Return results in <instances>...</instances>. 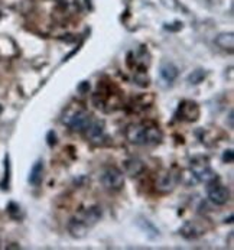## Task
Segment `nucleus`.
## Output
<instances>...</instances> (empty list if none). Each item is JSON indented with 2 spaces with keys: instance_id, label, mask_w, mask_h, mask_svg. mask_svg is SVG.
<instances>
[{
  "instance_id": "obj_8",
  "label": "nucleus",
  "mask_w": 234,
  "mask_h": 250,
  "mask_svg": "<svg viewBox=\"0 0 234 250\" xmlns=\"http://www.w3.org/2000/svg\"><path fill=\"white\" fill-rule=\"evenodd\" d=\"M103 217V211L100 207H90L87 209L82 214H81V221L87 226V227H91L94 224H97Z\"/></svg>"
},
{
  "instance_id": "obj_9",
  "label": "nucleus",
  "mask_w": 234,
  "mask_h": 250,
  "mask_svg": "<svg viewBox=\"0 0 234 250\" xmlns=\"http://www.w3.org/2000/svg\"><path fill=\"white\" fill-rule=\"evenodd\" d=\"M143 171H145L143 161H140L137 158H132V159L124 161V172L129 176H139Z\"/></svg>"
},
{
  "instance_id": "obj_21",
  "label": "nucleus",
  "mask_w": 234,
  "mask_h": 250,
  "mask_svg": "<svg viewBox=\"0 0 234 250\" xmlns=\"http://www.w3.org/2000/svg\"><path fill=\"white\" fill-rule=\"evenodd\" d=\"M46 142H48L49 146H54V145L57 143V135H55L52 130L48 132V135H46Z\"/></svg>"
},
{
  "instance_id": "obj_18",
  "label": "nucleus",
  "mask_w": 234,
  "mask_h": 250,
  "mask_svg": "<svg viewBox=\"0 0 234 250\" xmlns=\"http://www.w3.org/2000/svg\"><path fill=\"white\" fill-rule=\"evenodd\" d=\"M7 212L10 214L12 218H16V220L22 217V210H20V207H19L16 203H10V204L7 206Z\"/></svg>"
},
{
  "instance_id": "obj_17",
  "label": "nucleus",
  "mask_w": 234,
  "mask_h": 250,
  "mask_svg": "<svg viewBox=\"0 0 234 250\" xmlns=\"http://www.w3.org/2000/svg\"><path fill=\"white\" fill-rule=\"evenodd\" d=\"M139 226H140V227H142L148 234H149V231H152V236H154V237L159 236V230H156V227L152 224V223H151V221H149V220H145V218H143V220L139 223Z\"/></svg>"
},
{
  "instance_id": "obj_3",
  "label": "nucleus",
  "mask_w": 234,
  "mask_h": 250,
  "mask_svg": "<svg viewBox=\"0 0 234 250\" xmlns=\"http://www.w3.org/2000/svg\"><path fill=\"white\" fill-rule=\"evenodd\" d=\"M193 172L194 176L202 184H213L217 179V173L207 164V159H201V162L193 161Z\"/></svg>"
},
{
  "instance_id": "obj_13",
  "label": "nucleus",
  "mask_w": 234,
  "mask_h": 250,
  "mask_svg": "<svg viewBox=\"0 0 234 250\" xmlns=\"http://www.w3.org/2000/svg\"><path fill=\"white\" fill-rule=\"evenodd\" d=\"M42 173H43V164L42 161H38L34 164V167L31 169V173H29V184L34 185V187H38L39 184L42 182Z\"/></svg>"
},
{
  "instance_id": "obj_10",
  "label": "nucleus",
  "mask_w": 234,
  "mask_h": 250,
  "mask_svg": "<svg viewBox=\"0 0 234 250\" xmlns=\"http://www.w3.org/2000/svg\"><path fill=\"white\" fill-rule=\"evenodd\" d=\"M87 226L79 220V218H73L70 223H68V231L71 233L73 237H77V239H81L85 236L87 233Z\"/></svg>"
},
{
  "instance_id": "obj_22",
  "label": "nucleus",
  "mask_w": 234,
  "mask_h": 250,
  "mask_svg": "<svg viewBox=\"0 0 234 250\" xmlns=\"http://www.w3.org/2000/svg\"><path fill=\"white\" fill-rule=\"evenodd\" d=\"M229 126H230V129H233V112H230V115H229Z\"/></svg>"
},
{
  "instance_id": "obj_2",
  "label": "nucleus",
  "mask_w": 234,
  "mask_h": 250,
  "mask_svg": "<svg viewBox=\"0 0 234 250\" xmlns=\"http://www.w3.org/2000/svg\"><path fill=\"white\" fill-rule=\"evenodd\" d=\"M100 182L107 190H120L123 187V184H124V175L117 168H107L101 173Z\"/></svg>"
},
{
  "instance_id": "obj_16",
  "label": "nucleus",
  "mask_w": 234,
  "mask_h": 250,
  "mask_svg": "<svg viewBox=\"0 0 234 250\" xmlns=\"http://www.w3.org/2000/svg\"><path fill=\"white\" fill-rule=\"evenodd\" d=\"M205 77H207V73H205L204 70L198 68V70H195V71H193V73L188 76V83L194 84V85L201 84L205 80Z\"/></svg>"
},
{
  "instance_id": "obj_23",
  "label": "nucleus",
  "mask_w": 234,
  "mask_h": 250,
  "mask_svg": "<svg viewBox=\"0 0 234 250\" xmlns=\"http://www.w3.org/2000/svg\"><path fill=\"white\" fill-rule=\"evenodd\" d=\"M0 113H1V107H0Z\"/></svg>"
},
{
  "instance_id": "obj_6",
  "label": "nucleus",
  "mask_w": 234,
  "mask_h": 250,
  "mask_svg": "<svg viewBox=\"0 0 234 250\" xmlns=\"http://www.w3.org/2000/svg\"><path fill=\"white\" fill-rule=\"evenodd\" d=\"M85 130H87V137L93 143H100L104 139V122L103 120H93Z\"/></svg>"
},
{
  "instance_id": "obj_20",
  "label": "nucleus",
  "mask_w": 234,
  "mask_h": 250,
  "mask_svg": "<svg viewBox=\"0 0 234 250\" xmlns=\"http://www.w3.org/2000/svg\"><path fill=\"white\" fill-rule=\"evenodd\" d=\"M88 90H90V84H88V81H81V83L78 84L77 91L79 94H85V93H88Z\"/></svg>"
},
{
  "instance_id": "obj_12",
  "label": "nucleus",
  "mask_w": 234,
  "mask_h": 250,
  "mask_svg": "<svg viewBox=\"0 0 234 250\" xmlns=\"http://www.w3.org/2000/svg\"><path fill=\"white\" fill-rule=\"evenodd\" d=\"M179 234L188 240L196 239L198 236H201V230L198 229V226L193 223V221H187L181 229H179Z\"/></svg>"
},
{
  "instance_id": "obj_4",
  "label": "nucleus",
  "mask_w": 234,
  "mask_h": 250,
  "mask_svg": "<svg viewBox=\"0 0 234 250\" xmlns=\"http://www.w3.org/2000/svg\"><path fill=\"white\" fill-rule=\"evenodd\" d=\"M93 122V117H91V115L88 113V112H85V110H78L77 113H74L71 117H70V120L67 122L68 126L74 130V132H82V130H85L90 123Z\"/></svg>"
},
{
  "instance_id": "obj_15",
  "label": "nucleus",
  "mask_w": 234,
  "mask_h": 250,
  "mask_svg": "<svg viewBox=\"0 0 234 250\" xmlns=\"http://www.w3.org/2000/svg\"><path fill=\"white\" fill-rule=\"evenodd\" d=\"M174 184H175L174 175L169 173V172H166V173H163V175L159 176V181H157L156 185H157V188L160 191H169V190H172Z\"/></svg>"
},
{
  "instance_id": "obj_7",
  "label": "nucleus",
  "mask_w": 234,
  "mask_h": 250,
  "mask_svg": "<svg viewBox=\"0 0 234 250\" xmlns=\"http://www.w3.org/2000/svg\"><path fill=\"white\" fill-rule=\"evenodd\" d=\"M208 198L217 206H224L230 200V191L226 187H214L213 190H210Z\"/></svg>"
},
{
  "instance_id": "obj_11",
  "label": "nucleus",
  "mask_w": 234,
  "mask_h": 250,
  "mask_svg": "<svg viewBox=\"0 0 234 250\" xmlns=\"http://www.w3.org/2000/svg\"><path fill=\"white\" fill-rule=\"evenodd\" d=\"M181 110H182V116L190 122H194L199 116V109L193 101H184L181 106Z\"/></svg>"
},
{
  "instance_id": "obj_14",
  "label": "nucleus",
  "mask_w": 234,
  "mask_h": 250,
  "mask_svg": "<svg viewBox=\"0 0 234 250\" xmlns=\"http://www.w3.org/2000/svg\"><path fill=\"white\" fill-rule=\"evenodd\" d=\"M215 43L223 48V49H229V51H233L234 46V37L232 32L229 34H220L217 38H215Z\"/></svg>"
},
{
  "instance_id": "obj_1",
  "label": "nucleus",
  "mask_w": 234,
  "mask_h": 250,
  "mask_svg": "<svg viewBox=\"0 0 234 250\" xmlns=\"http://www.w3.org/2000/svg\"><path fill=\"white\" fill-rule=\"evenodd\" d=\"M126 137L135 145H156L162 140V132L155 125H130L126 130Z\"/></svg>"
},
{
  "instance_id": "obj_19",
  "label": "nucleus",
  "mask_w": 234,
  "mask_h": 250,
  "mask_svg": "<svg viewBox=\"0 0 234 250\" xmlns=\"http://www.w3.org/2000/svg\"><path fill=\"white\" fill-rule=\"evenodd\" d=\"M234 159V154H233V149H229V151H226L224 154H223V161L226 162V164H232Z\"/></svg>"
},
{
  "instance_id": "obj_5",
  "label": "nucleus",
  "mask_w": 234,
  "mask_h": 250,
  "mask_svg": "<svg viewBox=\"0 0 234 250\" xmlns=\"http://www.w3.org/2000/svg\"><path fill=\"white\" fill-rule=\"evenodd\" d=\"M178 74H179L178 67L174 62H171V61H163L160 64V67H159V76H160V78L165 83L169 84V85L176 80Z\"/></svg>"
}]
</instances>
